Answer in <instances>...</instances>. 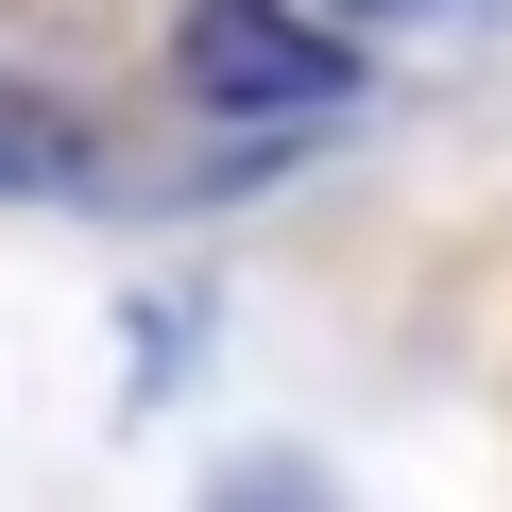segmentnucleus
Masks as SVG:
<instances>
[{
  "mask_svg": "<svg viewBox=\"0 0 512 512\" xmlns=\"http://www.w3.org/2000/svg\"><path fill=\"white\" fill-rule=\"evenodd\" d=\"M171 86L205 120H342L359 103V35L342 18H291V0H188Z\"/></svg>",
  "mask_w": 512,
  "mask_h": 512,
  "instance_id": "obj_1",
  "label": "nucleus"
},
{
  "mask_svg": "<svg viewBox=\"0 0 512 512\" xmlns=\"http://www.w3.org/2000/svg\"><path fill=\"white\" fill-rule=\"evenodd\" d=\"M0 171H35V188H69L86 154H69V120H0Z\"/></svg>",
  "mask_w": 512,
  "mask_h": 512,
  "instance_id": "obj_2",
  "label": "nucleus"
}]
</instances>
